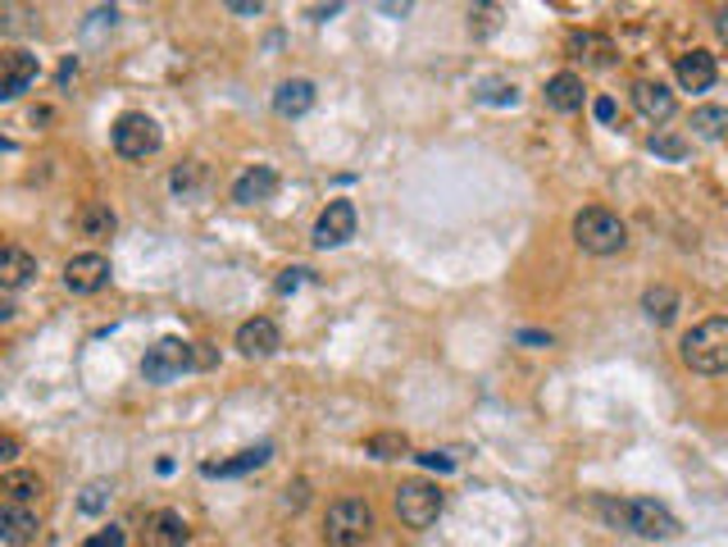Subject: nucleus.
<instances>
[{
    "label": "nucleus",
    "instance_id": "obj_1",
    "mask_svg": "<svg viewBox=\"0 0 728 547\" xmlns=\"http://www.w3.org/2000/svg\"><path fill=\"white\" fill-rule=\"evenodd\" d=\"M597 516L610 529H629L637 538H674L678 534V516L656 497H629V502L597 497Z\"/></svg>",
    "mask_w": 728,
    "mask_h": 547
},
{
    "label": "nucleus",
    "instance_id": "obj_2",
    "mask_svg": "<svg viewBox=\"0 0 728 547\" xmlns=\"http://www.w3.org/2000/svg\"><path fill=\"white\" fill-rule=\"evenodd\" d=\"M678 356L697 375H728V315H710L697 328H687Z\"/></svg>",
    "mask_w": 728,
    "mask_h": 547
},
{
    "label": "nucleus",
    "instance_id": "obj_3",
    "mask_svg": "<svg viewBox=\"0 0 728 547\" xmlns=\"http://www.w3.org/2000/svg\"><path fill=\"white\" fill-rule=\"evenodd\" d=\"M210 360H214V356L201 351L197 343L160 338L156 347L146 351V360H141V379H146V383H173V379H182V375H191V370H205Z\"/></svg>",
    "mask_w": 728,
    "mask_h": 547
},
{
    "label": "nucleus",
    "instance_id": "obj_4",
    "mask_svg": "<svg viewBox=\"0 0 728 547\" xmlns=\"http://www.w3.org/2000/svg\"><path fill=\"white\" fill-rule=\"evenodd\" d=\"M573 242H579L588 255H620L629 246V229L615 210L588 206V210L573 214Z\"/></svg>",
    "mask_w": 728,
    "mask_h": 547
},
{
    "label": "nucleus",
    "instance_id": "obj_5",
    "mask_svg": "<svg viewBox=\"0 0 728 547\" xmlns=\"http://www.w3.org/2000/svg\"><path fill=\"white\" fill-rule=\"evenodd\" d=\"M373 534V511L360 497H341L328 506L324 516V543L328 547H365V538Z\"/></svg>",
    "mask_w": 728,
    "mask_h": 547
},
{
    "label": "nucleus",
    "instance_id": "obj_6",
    "mask_svg": "<svg viewBox=\"0 0 728 547\" xmlns=\"http://www.w3.org/2000/svg\"><path fill=\"white\" fill-rule=\"evenodd\" d=\"M109 141H114V151H119L124 160H146V156H156L160 146H165V133H160V124L150 119V115H141V109H128V115L114 119Z\"/></svg>",
    "mask_w": 728,
    "mask_h": 547
},
{
    "label": "nucleus",
    "instance_id": "obj_7",
    "mask_svg": "<svg viewBox=\"0 0 728 547\" xmlns=\"http://www.w3.org/2000/svg\"><path fill=\"white\" fill-rule=\"evenodd\" d=\"M442 506H446V497H442V488L429 484V480H405V484L397 488V516H401L405 529H429V525H437Z\"/></svg>",
    "mask_w": 728,
    "mask_h": 547
},
{
    "label": "nucleus",
    "instance_id": "obj_8",
    "mask_svg": "<svg viewBox=\"0 0 728 547\" xmlns=\"http://www.w3.org/2000/svg\"><path fill=\"white\" fill-rule=\"evenodd\" d=\"M356 224H360V214L351 201H328L324 214L315 219V246L328 251V246H347L356 238Z\"/></svg>",
    "mask_w": 728,
    "mask_h": 547
},
{
    "label": "nucleus",
    "instance_id": "obj_9",
    "mask_svg": "<svg viewBox=\"0 0 728 547\" xmlns=\"http://www.w3.org/2000/svg\"><path fill=\"white\" fill-rule=\"evenodd\" d=\"M105 283H109V261L101 251H83L64 265V287L73 297H92V292H101Z\"/></svg>",
    "mask_w": 728,
    "mask_h": 547
},
{
    "label": "nucleus",
    "instance_id": "obj_10",
    "mask_svg": "<svg viewBox=\"0 0 728 547\" xmlns=\"http://www.w3.org/2000/svg\"><path fill=\"white\" fill-rule=\"evenodd\" d=\"M36 73H42V64H36L32 51H6V64H0V101H19L36 83Z\"/></svg>",
    "mask_w": 728,
    "mask_h": 547
},
{
    "label": "nucleus",
    "instance_id": "obj_11",
    "mask_svg": "<svg viewBox=\"0 0 728 547\" xmlns=\"http://www.w3.org/2000/svg\"><path fill=\"white\" fill-rule=\"evenodd\" d=\"M283 347V334H278V324L270 315H255L238 328V351L251 356V360H264V356H274Z\"/></svg>",
    "mask_w": 728,
    "mask_h": 547
},
{
    "label": "nucleus",
    "instance_id": "obj_12",
    "mask_svg": "<svg viewBox=\"0 0 728 547\" xmlns=\"http://www.w3.org/2000/svg\"><path fill=\"white\" fill-rule=\"evenodd\" d=\"M674 78H678V87H683V92H710V87H715V78H719L715 55H710V51H687V55H678V64H674Z\"/></svg>",
    "mask_w": 728,
    "mask_h": 547
},
{
    "label": "nucleus",
    "instance_id": "obj_13",
    "mask_svg": "<svg viewBox=\"0 0 728 547\" xmlns=\"http://www.w3.org/2000/svg\"><path fill=\"white\" fill-rule=\"evenodd\" d=\"M274 192H278V169H274V165H255V169L238 173V182H233V201H238V206L274 201Z\"/></svg>",
    "mask_w": 728,
    "mask_h": 547
},
{
    "label": "nucleus",
    "instance_id": "obj_14",
    "mask_svg": "<svg viewBox=\"0 0 728 547\" xmlns=\"http://www.w3.org/2000/svg\"><path fill=\"white\" fill-rule=\"evenodd\" d=\"M270 456H274V443H255V448H246L238 456H228V461H205L201 474H205V480H242V474L260 470Z\"/></svg>",
    "mask_w": 728,
    "mask_h": 547
},
{
    "label": "nucleus",
    "instance_id": "obj_15",
    "mask_svg": "<svg viewBox=\"0 0 728 547\" xmlns=\"http://www.w3.org/2000/svg\"><path fill=\"white\" fill-rule=\"evenodd\" d=\"M191 529L178 511H156V516H146V529H141V547H187Z\"/></svg>",
    "mask_w": 728,
    "mask_h": 547
},
{
    "label": "nucleus",
    "instance_id": "obj_16",
    "mask_svg": "<svg viewBox=\"0 0 728 547\" xmlns=\"http://www.w3.org/2000/svg\"><path fill=\"white\" fill-rule=\"evenodd\" d=\"M633 105H637V115H642V119H651V124H665V119H674V109H678L674 92H669L665 83H651V78H642V83L633 87Z\"/></svg>",
    "mask_w": 728,
    "mask_h": 547
},
{
    "label": "nucleus",
    "instance_id": "obj_17",
    "mask_svg": "<svg viewBox=\"0 0 728 547\" xmlns=\"http://www.w3.org/2000/svg\"><path fill=\"white\" fill-rule=\"evenodd\" d=\"M36 529H42V520H36L32 506H19V502H6V506H0V538H6L10 547L32 543Z\"/></svg>",
    "mask_w": 728,
    "mask_h": 547
},
{
    "label": "nucleus",
    "instance_id": "obj_18",
    "mask_svg": "<svg viewBox=\"0 0 728 547\" xmlns=\"http://www.w3.org/2000/svg\"><path fill=\"white\" fill-rule=\"evenodd\" d=\"M310 109H315V83H310V78H287V83H278V92H274V115L300 119V115H310Z\"/></svg>",
    "mask_w": 728,
    "mask_h": 547
},
{
    "label": "nucleus",
    "instance_id": "obj_19",
    "mask_svg": "<svg viewBox=\"0 0 728 547\" xmlns=\"http://www.w3.org/2000/svg\"><path fill=\"white\" fill-rule=\"evenodd\" d=\"M542 96L556 115H573V109H583V78L579 73H556V78H547Z\"/></svg>",
    "mask_w": 728,
    "mask_h": 547
},
{
    "label": "nucleus",
    "instance_id": "obj_20",
    "mask_svg": "<svg viewBox=\"0 0 728 547\" xmlns=\"http://www.w3.org/2000/svg\"><path fill=\"white\" fill-rule=\"evenodd\" d=\"M642 311H646V319L656 324V328L674 324V319H678V292H674L669 283L646 287V292H642Z\"/></svg>",
    "mask_w": 728,
    "mask_h": 547
},
{
    "label": "nucleus",
    "instance_id": "obj_21",
    "mask_svg": "<svg viewBox=\"0 0 728 547\" xmlns=\"http://www.w3.org/2000/svg\"><path fill=\"white\" fill-rule=\"evenodd\" d=\"M569 55L583 60V64H597V69L615 64V46H610L605 36H597V32H569Z\"/></svg>",
    "mask_w": 728,
    "mask_h": 547
},
{
    "label": "nucleus",
    "instance_id": "obj_22",
    "mask_svg": "<svg viewBox=\"0 0 728 547\" xmlns=\"http://www.w3.org/2000/svg\"><path fill=\"white\" fill-rule=\"evenodd\" d=\"M32 278H36V255H28L23 246H6V255H0V283L10 292H19Z\"/></svg>",
    "mask_w": 728,
    "mask_h": 547
},
{
    "label": "nucleus",
    "instance_id": "obj_23",
    "mask_svg": "<svg viewBox=\"0 0 728 547\" xmlns=\"http://www.w3.org/2000/svg\"><path fill=\"white\" fill-rule=\"evenodd\" d=\"M78 229L87 233V238H109L114 229H119V219H114V210L109 206H83V214H78Z\"/></svg>",
    "mask_w": 728,
    "mask_h": 547
},
{
    "label": "nucleus",
    "instance_id": "obj_24",
    "mask_svg": "<svg viewBox=\"0 0 728 547\" xmlns=\"http://www.w3.org/2000/svg\"><path fill=\"white\" fill-rule=\"evenodd\" d=\"M6 493H10V502L28 506V502H36V497H42V480H36V474H23V470H14V474H6Z\"/></svg>",
    "mask_w": 728,
    "mask_h": 547
},
{
    "label": "nucleus",
    "instance_id": "obj_25",
    "mask_svg": "<svg viewBox=\"0 0 728 547\" xmlns=\"http://www.w3.org/2000/svg\"><path fill=\"white\" fill-rule=\"evenodd\" d=\"M405 452H410L405 433H378V438H369V456H378V461H397Z\"/></svg>",
    "mask_w": 728,
    "mask_h": 547
},
{
    "label": "nucleus",
    "instance_id": "obj_26",
    "mask_svg": "<svg viewBox=\"0 0 728 547\" xmlns=\"http://www.w3.org/2000/svg\"><path fill=\"white\" fill-rule=\"evenodd\" d=\"M724 124H728V109H719V105H701V109H693V128H697L701 137H719Z\"/></svg>",
    "mask_w": 728,
    "mask_h": 547
},
{
    "label": "nucleus",
    "instance_id": "obj_27",
    "mask_svg": "<svg viewBox=\"0 0 728 547\" xmlns=\"http://www.w3.org/2000/svg\"><path fill=\"white\" fill-rule=\"evenodd\" d=\"M474 101H483V105H515V101H519V92H515V83L492 78V83H478Z\"/></svg>",
    "mask_w": 728,
    "mask_h": 547
},
{
    "label": "nucleus",
    "instance_id": "obj_28",
    "mask_svg": "<svg viewBox=\"0 0 728 547\" xmlns=\"http://www.w3.org/2000/svg\"><path fill=\"white\" fill-rule=\"evenodd\" d=\"M109 497H114V488H109L105 480H96V484H87V488H83L78 511H83V516H101V511L109 506Z\"/></svg>",
    "mask_w": 728,
    "mask_h": 547
},
{
    "label": "nucleus",
    "instance_id": "obj_29",
    "mask_svg": "<svg viewBox=\"0 0 728 547\" xmlns=\"http://www.w3.org/2000/svg\"><path fill=\"white\" fill-rule=\"evenodd\" d=\"M651 151L665 156V160H683L687 156V141L674 137V133H656V137H651Z\"/></svg>",
    "mask_w": 728,
    "mask_h": 547
},
{
    "label": "nucleus",
    "instance_id": "obj_30",
    "mask_svg": "<svg viewBox=\"0 0 728 547\" xmlns=\"http://www.w3.org/2000/svg\"><path fill=\"white\" fill-rule=\"evenodd\" d=\"M124 543H128V538H124V529H119V525H109V529H96L83 547H124Z\"/></svg>",
    "mask_w": 728,
    "mask_h": 547
},
{
    "label": "nucleus",
    "instance_id": "obj_31",
    "mask_svg": "<svg viewBox=\"0 0 728 547\" xmlns=\"http://www.w3.org/2000/svg\"><path fill=\"white\" fill-rule=\"evenodd\" d=\"M197 178H201V165L191 160L187 169H178V173H173V192H191V188H197Z\"/></svg>",
    "mask_w": 728,
    "mask_h": 547
},
{
    "label": "nucleus",
    "instance_id": "obj_32",
    "mask_svg": "<svg viewBox=\"0 0 728 547\" xmlns=\"http://www.w3.org/2000/svg\"><path fill=\"white\" fill-rule=\"evenodd\" d=\"M419 465H429V470H442V474H451V470H455V456H446V452H419Z\"/></svg>",
    "mask_w": 728,
    "mask_h": 547
},
{
    "label": "nucleus",
    "instance_id": "obj_33",
    "mask_svg": "<svg viewBox=\"0 0 728 547\" xmlns=\"http://www.w3.org/2000/svg\"><path fill=\"white\" fill-rule=\"evenodd\" d=\"M515 343H524V347H551V334H542V328H519Z\"/></svg>",
    "mask_w": 728,
    "mask_h": 547
},
{
    "label": "nucleus",
    "instance_id": "obj_34",
    "mask_svg": "<svg viewBox=\"0 0 728 547\" xmlns=\"http://www.w3.org/2000/svg\"><path fill=\"white\" fill-rule=\"evenodd\" d=\"M592 115H597V124H615V101H610V96H597V101H592Z\"/></svg>",
    "mask_w": 728,
    "mask_h": 547
},
{
    "label": "nucleus",
    "instance_id": "obj_35",
    "mask_svg": "<svg viewBox=\"0 0 728 547\" xmlns=\"http://www.w3.org/2000/svg\"><path fill=\"white\" fill-rule=\"evenodd\" d=\"M305 274H310V270H283V278H278L274 287H278V292H283V297H287V292H296V287L305 283Z\"/></svg>",
    "mask_w": 728,
    "mask_h": 547
},
{
    "label": "nucleus",
    "instance_id": "obj_36",
    "mask_svg": "<svg viewBox=\"0 0 728 547\" xmlns=\"http://www.w3.org/2000/svg\"><path fill=\"white\" fill-rule=\"evenodd\" d=\"M14 456H19V438L6 433V438H0V461H14Z\"/></svg>",
    "mask_w": 728,
    "mask_h": 547
},
{
    "label": "nucleus",
    "instance_id": "obj_37",
    "mask_svg": "<svg viewBox=\"0 0 728 547\" xmlns=\"http://www.w3.org/2000/svg\"><path fill=\"white\" fill-rule=\"evenodd\" d=\"M73 78H78V60H64L60 64V87H68Z\"/></svg>",
    "mask_w": 728,
    "mask_h": 547
},
{
    "label": "nucleus",
    "instance_id": "obj_38",
    "mask_svg": "<svg viewBox=\"0 0 728 547\" xmlns=\"http://www.w3.org/2000/svg\"><path fill=\"white\" fill-rule=\"evenodd\" d=\"M228 10H233V14H260L264 6H260V0H233V6H228Z\"/></svg>",
    "mask_w": 728,
    "mask_h": 547
},
{
    "label": "nucleus",
    "instance_id": "obj_39",
    "mask_svg": "<svg viewBox=\"0 0 728 547\" xmlns=\"http://www.w3.org/2000/svg\"><path fill=\"white\" fill-rule=\"evenodd\" d=\"M715 28H719V36H724V42H728V6L715 14Z\"/></svg>",
    "mask_w": 728,
    "mask_h": 547
},
{
    "label": "nucleus",
    "instance_id": "obj_40",
    "mask_svg": "<svg viewBox=\"0 0 728 547\" xmlns=\"http://www.w3.org/2000/svg\"><path fill=\"white\" fill-rule=\"evenodd\" d=\"M305 502V484H296V488H287V506H300Z\"/></svg>",
    "mask_w": 728,
    "mask_h": 547
}]
</instances>
